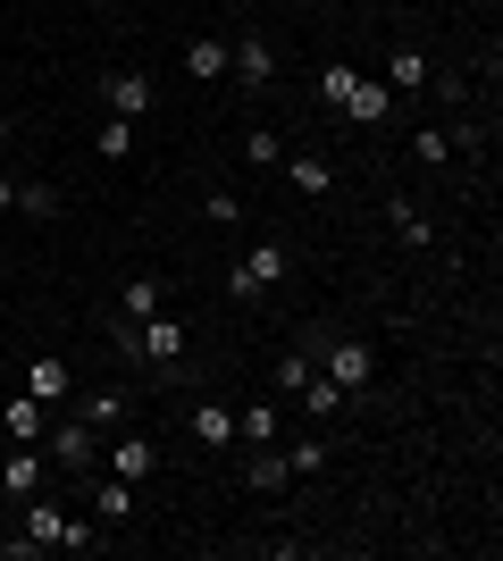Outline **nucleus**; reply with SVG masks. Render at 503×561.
<instances>
[{"label":"nucleus","mask_w":503,"mask_h":561,"mask_svg":"<svg viewBox=\"0 0 503 561\" xmlns=\"http://www.w3.org/2000/svg\"><path fill=\"white\" fill-rule=\"evenodd\" d=\"M151 310H168V277H126L118 319H151Z\"/></svg>","instance_id":"19"},{"label":"nucleus","mask_w":503,"mask_h":561,"mask_svg":"<svg viewBox=\"0 0 503 561\" xmlns=\"http://www.w3.org/2000/svg\"><path fill=\"white\" fill-rule=\"evenodd\" d=\"M268 285H286V243H252V252L227 268V294H236V302H261Z\"/></svg>","instance_id":"4"},{"label":"nucleus","mask_w":503,"mask_h":561,"mask_svg":"<svg viewBox=\"0 0 503 561\" xmlns=\"http://www.w3.org/2000/svg\"><path fill=\"white\" fill-rule=\"evenodd\" d=\"M126 411H135V394H126V386H101V394H84V402H76V420L93 427V436H110V427H126Z\"/></svg>","instance_id":"11"},{"label":"nucleus","mask_w":503,"mask_h":561,"mask_svg":"<svg viewBox=\"0 0 503 561\" xmlns=\"http://www.w3.org/2000/svg\"><path fill=\"white\" fill-rule=\"evenodd\" d=\"M353 76H361V68H319V101H328V110H344V93H353Z\"/></svg>","instance_id":"30"},{"label":"nucleus","mask_w":503,"mask_h":561,"mask_svg":"<svg viewBox=\"0 0 503 561\" xmlns=\"http://www.w3.org/2000/svg\"><path fill=\"white\" fill-rule=\"evenodd\" d=\"M185 76L193 84H218V76H227V43H218V34H193L185 43Z\"/></svg>","instance_id":"17"},{"label":"nucleus","mask_w":503,"mask_h":561,"mask_svg":"<svg viewBox=\"0 0 503 561\" xmlns=\"http://www.w3.org/2000/svg\"><path fill=\"white\" fill-rule=\"evenodd\" d=\"M0 151H9V110H0Z\"/></svg>","instance_id":"33"},{"label":"nucleus","mask_w":503,"mask_h":561,"mask_svg":"<svg viewBox=\"0 0 503 561\" xmlns=\"http://www.w3.org/2000/svg\"><path fill=\"white\" fill-rule=\"evenodd\" d=\"M411 151H420V168H445L461 151V135H411Z\"/></svg>","instance_id":"28"},{"label":"nucleus","mask_w":503,"mask_h":561,"mask_svg":"<svg viewBox=\"0 0 503 561\" xmlns=\"http://www.w3.org/2000/svg\"><path fill=\"white\" fill-rule=\"evenodd\" d=\"M286 176H294V193H311V202H319V193H335L328 151H294V160H286Z\"/></svg>","instance_id":"18"},{"label":"nucleus","mask_w":503,"mask_h":561,"mask_svg":"<svg viewBox=\"0 0 503 561\" xmlns=\"http://www.w3.org/2000/svg\"><path fill=\"white\" fill-rule=\"evenodd\" d=\"M25 394L59 411V402H76V369L59 360V352H34V360H25Z\"/></svg>","instance_id":"9"},{"label":"nucleus","mask_w":503,"mask_h":561,"mask_svg":"<svg viewBox=\"0 0 503 561\" xmlns=\"http://www.w3.org/2000/svg\"><path fill=\"white\" fill-rule=\"evenodd\" d=\"M59 553H101V519H93V512H68V528H59Z\"/></svg>","instance_id":"24"},{"label":"nucleus","mask_w":503,"mask_h":561,"mask_svg":"<svg viewBox=\"0 0 503 561\" xmlns=\"http://www.w3.org/2000/svg\"><path fill=\"white\" fill-rule=\"evenodd\" d=\"M101 101H110V117H135V126L160 110V93H151L144 68H110V76H101Z\"/></svg>","instance_id":"7"},{"label":"nucleus","mask_w":503,"mask_h":561,"mask_svg":"<svg viewBox=\"0 0 503 561\" xmlns=\"http://www.w3.org/2000/svg\"><path fill=\"white\" fill-rule=\"evenodd\" d=\"M428 76H436V68H428V59H420V50L403 43V50H395V59H386V76H378V84H386V93H395V101H403V93H428Z\"/></svg>","instance_id":"14"},{"label":"nucleus","mask_w":503,"mask_h":561,"mask_svg":"<svg viewBox=\"0 0 503 561\" xmlns=\"http://www.w3.org/2000/svg\"><path fill=\"white\" fill-rule=\"evenodd\" d=\"M101 469L126 478V486H144L151 469H160V445H151L144 427H110V436H101Z\"/></svg>","instance_id":"3"},{"label":"nucleus","mask_w":503,"mask_h":561,"mask_svg":"<svg viewBox=\"0 0 503 561\" xmlns=\"http://www.w3.org/2000/svg\"><path fill=\"white\" fill-rule=\"evenodd\" d=\"M236 436L252 453H268V445H277V402H243V411H236Z\"/></svg>","instance_id":"20"},{"label":"nucleus","mask_w":503,"mask_h":561,"mask_svg":"<svg viewBox=\"0 0 503 561\" xmlns=\"http://www.w3.org/2000/svg\"><path fill=\"white\" fill-rule=\"evenodd\" d=\"M294 411H311V420H344V411H353V394H344V386H335V377L319 369L311 386H302V394H294Z\"/></svg>","instance_id":"15"},{"label":"nucleus","mask_w":503,"mask_h":561,"mask_svg":"<svg viewBox=\"0 0 503 561\" xmlns=\"http://www.w3.org/2000/svg\"><path fill=\"white\" fill-rule=\"evenodd\" d=\"M227 76H236L243 93H268V84H277V43H268V34H243V43H227Z\"/></svg>","instance_id":"6"},{"label":"nucleus","mask_w":503,"mask_h":561,"mask_svg":"<svg viewBox=\"0 0 503 561\" xmlns=\"http://www.w3.org/2000/svg\"><path fill=\"white\" fill-rule=\"evenodd\" d=\"M202 218H210V227H236L243 202H236V193H210V202H202Z\"/></svg>","instance_id":"31"},{"label":"nucleus","mask_w":503,"mask_h":561,"mask_svg":"<svg viewBox=\"0 0 503 561\" xmlns=\"http://www.w3.org/2000/svg\"><path fill=\"white\" fill-rule=\"evenodd\" d=\"M311 377H319V360H311L302 344H286V352H277V394H302Z\"/></svg>","instance_id":"22"},{"label":"nucleus","mask_w":503,"mask_h":561,"mask_svg":"<svg viewBox=\"0 0 503 561\" xmlns=\"http://www.w3.org/2000/svg\"><path fill=\"white\" fill-rule=\"evenodd\" d=\"M93 9H118V0H93Z\"/></svg>","instance_id":"34"},{"label":"nucleus","mask_w":503,"mask_h":561,"mask_svg":"<svg viewBox=\"0 0 503 561\" xmlns=\"http://www.w3.org/2000/svg\"><path fill=\"white\" fill-rule=\"evenodd\" d=\"M43 461H50V478H93V469H101V436L68 411V420L43 427Z\"/></svg>","instance_id":"2"},{"label":"nucleus","mask_w":503,"mask_h":561,"mask_svg":"<svg viewBox=\"0 0 503 561\" xmlns=\"http://www.w3.org/2000/svg\"><path fill=\"white\" fill-rule=\"evenodd\" d=\"M43 486H50L43 445H9V461H0V494H9V503H25V494H43Z\"/></svg>","instance_id":"8"},{"label":"nucleus","mask_w":503,"mask_h":561,"mask_svg":"<svg viewBox=\"0 0 503 561\" xmlns=\"http://www.w3.org/2000/svg\"><path fill=\"white\" fill-rule=\"evenodd\" d=\"M43 427H50V402H34V394L0 402V436H9V445H43Z\"/></svg>","instance_id":"10"},{"label":"nucleus","mask_w":503,"mask_h":561,"mask_svg":"<svg viewBox=\"0 0 503 561\" xmlns=\"http://www.w3.org/2000/svg\"><path fill=\"white\" fill-rule=\"evenodd\" d=\"M243 478H252V486H261V494H277V486H286V478H294V469H286V453L268 445V453H252V469H243Z\"/></svg>","instance_id":"25"},{"label":"nucleus","mask_w":503,"mask_h":561,"mask_svg":"<svg viewBox=\"0 0 503 561\" xmlns=\"http://www.w3.org/2000/svg\"><path fill=\"white\" fill-rule=\"evenodd\" d=\"M93 151H101V160H126V151H135V117H101V126H93Z\"/></svg>","instance_id":"23"},{"label":"nucleus","mask_w":503,"mask_h":561,"mask_svg":"<svg viewBox=\"0 0 503 561\" xmlns=\"http://www.w3.org/2000/svg\"><path fill=\"white\" fill-rule=\"evenodd\" d=\"M193 445L227 453V445H236V411H227V402H193Z\"/></svg>","instance_id":"16"},{"label":"nucleus","mask_w":503,"mask_h":561,"mask_svg":"<svg viewBox=\"0 0 503 561\" xmlns=\"http://www.w3.org/2000/svg\"><path fill=\"white\" fill-rule=\"evenodd\" d=\"M84 486H93V519H101V528H118V519L135 512V486H126V478H110V469H93Z\"/></svg>","instance_id":"13"},{"label":"nucleus","mask_w":503,"mask_h":561,"mask_svg":"<svg viewBox=\"0 0 503 561\" xmlns=\"http://www.w3.org/2000/svg\"><path fill=\"white\" fill-rule=\"evenodd\" d=\"M302 352H311V360H319V369H328V377H335V386H344L353 402L369 394V386H378V352L361 344V335H311Z\"/></svg>","instance_id":"1"},{"label":"nucleus","mask_w":503,"mask_h":561,"mask_svg":"<svg viewBox=\"0 0 503 561\" xmlns=\"http://www.w3.org/2000/svg\"><path fill=\"white\" fill-rule=\"evenodd\" d=\"M386 227L403 234L411 252H428V243H436V227H428V210H411V202H386Z\"/></svg>","instance_id":"21"},{"label":"nucleus","mask_w":503,"mask_h":561,"mask_svg":"<svg viewBox=\"0 0 503 561\" xmlns=\"http://www.w3.org/2000/svg\"><path fill=\"white\" fill-rule=\"evenodd\" d=\"M18 210H25V218H59L68 202H59V185H43V176H34V185H18Z\"/></svg>","instance_id":"26"},{"label":"nucleus","mask_w":503,"mask_h":561,"mask_svg":"<svg viewBox=\"0 0 503 561\" xmlns=\"http://www.w3.org/2000/svg\"><path fill=\"white\" fill-rule=\"evenodd\" d=\"M243 160H261V168H277V160H286V142H277V126H252V135H243Z\"/></svg>","instance_id":"27"},{"label":"nucleus","mask_w":503,"mask_h":561,"mask_svg":"<svg viewBox=\"0 0 503 561\" xmlns=\"http://www.w3.org/2000/svg\"><path fill=\"white\" fill-rule=\"evenodd\" d=\"M59 528H68V503H59V494H25L18 503V537L34 545V553H59Z\"/></svg>","instance_id":"5"},{"label":"nucleus","mask_w":503,"mask_h":561,"mask_svg":"<svg viewBox=\"0 0 503 561\" xmlns=\"http://www.w3.org/2000/svg\"><path fill=\"white\" fill-rule=\"evenodd\" d=\"M344 117H353V126H386V117H395V93H386L378 76H353V93H344Z\"/></svg>","instance_id":"12"},{"label":"nucleus","mask_w":503,"mask_h":561,"mask_svg":"<svg viewBox=\"0 0 503 561\" xmlns=\"http://www.w3.org/2000/svg\"><path fill=\"white\" fill-rule=\"evenodd\" d=\"M286 469H294V478H302V469H328V445H319V436H294V445H286Z\"/></svg>","instance_id":"29"},{"label":"nucleus","mask_w":503,"mask_h":561,"mask_svg":"<svg viewBox=\"0 0 503 561\" xmlns=\"http://www.w3.org/2000/svg\"><path fill=\"white\" fill-rule=\"evenodd\" d=\"M18 210V176H0V218Z\"/></svg>","instance_id":"32"}]
</instances>
